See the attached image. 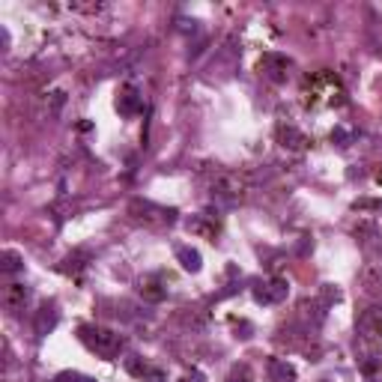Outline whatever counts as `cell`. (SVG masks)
Wrapping results in <instances>:
<instances>
[{
	"label": "cell",
	"instance_id": "9",
	"mask_svg": "<svg viewBox=\"0 0 382 382\" xmlns=\"http://www.w3.org/2000/svg\"><path fill=\"white\" fill-rule=\"evenodd\" d=\"M140 296H144V299L147 302H162L164 299V296H167V290L159 284V278H144V281H140Z\"/></svg>",
	"mask_w": 382,
	"mask_h": 382
},
{
	"label": "cell",
	"instance_id": "15",
	"mask_svg": "<svg viewBox=\"0 0 382 382\" xmlns=\"http://www.w3.org/2000/svg\"><path fill=\"white\" fill-rule=\"evenodd\" d=\"M364 376L371 379V382H382V367H379L376 361H367V364H364Z\"/></svg>",
	"mask_w": 382,
	"mask_h": 382
},
{
	"label": "cell",
	"instance_id": "14",
	"mask_svg": "<svg viewBox=\"0 0 382 382\" xmlns=\"http://www.w3.org/2000/svg\"><path fill=\"white\" fill-rule=\"evenodd\" d=\"M230 382H251V367H248V364H239V367H233Z\"/></svg>",
	"mask_w": 382,
	"mask_h": 382
},
{
	"label": "cell",
	"instance_id": "3",
	"mask_svg": "<svg viewBox=\"0 0 382 382\" xmlns=\"http://www.w3.org/2000/svg\"><path fill=\"white\" fill-rule=\"evenodd\" d=\"M290 296V284L284 278H272V281H266V284H260L257 290H254V299H257L260 305H278V302H284Z\"/></svg>",
	"mask_w": 382,
	"mask_h": 382
},
{
	"label": "cell",
	"instance_id": "7",
	"mask_svg": "<svg viewBox=\"0 0 382 382\" xmlns=\"http://www.w3.org/2000/svg\"><path fill=\"white\" fill-rule=\"evenodd\" d=\"M266 373H269L272 382H293L296 379V367L287 359H269Z\"/></svg>",
	"mask_w": 382,
	"mask_h": 382
},
{
	"label": "cell",
	"instance_id": "13",
	"mask_svg": "<svg viewBox=\"0 0 382 382\" xmlns=\"http://www.w3.org/2000/svg\"><path fill=\"white\" fill-rule=\"evenodd\" d=\"M140 379L144 382H167V373L162 371V367H144V373H140Z\"/></svg>",
	"mask_w": 382,
	"mask_h": 382
},
{
	"label": "cell",
	"instance_id": "11",
	"mask_svg": "<svg viewBox=\"0 0 382 382\" xmlns=\"http://www.w3.org/2000/svg\"><path fill=\"white\" fill-rule=\"evenodd\" d=\"M54 322H57V310H54V308H42L39 317H36V335H48L54 329Z\"/></svg>",
	"mask_w": 382,
	"mask_h": 382
},
{
	"label": "cell",
	"instance_id": "6",
	"mask_svg": "<svg viewBox=\"0 0 382 382\" xmlns=\"http://www.w3.org/2000/svg\"><path fill=\"white\" fill-rule=\"evenodd\" d=\"M117 111H120L123 117H137L140 111H144V102H140V96H137L135 87H125V90L120 93V99H117Z\"/></svg>",
	"mask_w": 382,
	"mask_h": 382
},
{
	"label": "cell",
	"instance_id": "5",
	"mask_svg": "<svg viewBox=\"0 0 382 382\" xmlns=\"http://www.w3.org/2000/svg\"><path fill=\"white\" fill-rule=\"evenodd\" d=\"M359 329L367 335V337H382V305H371L359 317Z\"/></svg>",
	"mask_w": 382,
	"mask_h": 382
},
{
	"label": "cell",
	"instance_id": "2",
	"mask_svg": "<svg viewBox=\"0 0 382 382\" xmlns=\"http://www.w3.org/2000/svg\"><path fill=\"white\" fill-rule=\"evenodd\" d=\"M242 194H245V182L239 174H221L215 182H212V197H215L218 203L224 206H233L242 201Z\"/></svg>",
	"mask_w": 382,
	"mask_h": 382
},
{
	"label": "cell",
	"instance_id": "1",
	"mask_svg": "<svg viewBox=\"0 0 382 382\" xmlns=\"http://www.w3.org/2000/svg\"><path fill=\"white\" fill-rule=\"evenodd\" d=\"M78 337L84 341V347L93 349L96 356H102V359H117L123 349V337L117 332L105 329V325H81Z\"/></svg>",
	"mask_w": 382,
	"mask_h": 382
},
{
	"label": "cell",
	"instance_id": "16",
	"mask_svg": "<svg viewBox=\"0 0 382 382\" xmlns=\"http://www.w3.org/2000/svg\"><path fill=\"white\" fill-rule=\"evenodd\" d=\"M57 382H96V379L84 376V373H75V371H66V373H60V376H57Z\"/></svg>",
	"mask_w": 382,
	"mask_h": 382
},
{
	"label": "cell",
	"instance_id": "8",
	"mask_svg": "<svg viewBox=\"0 0 382 382\" xmlns=\"http://www.w3.org/2000/svg\"><path fill=\"white\" fill-rule=\"evenodd\" d=\"M176 260L182 263V269H186V272H201V269H203L201 251L189 248V245H179V248H176Z\"/></svg>",
	"mask_w": 382,
	"mask_h": 382
},
{
	"label": "cell",
	"instance_id": "12",
	"mask_svg": "<svg viewBox=\"0 0 382 382\" xmlns=\"http://www.w3.org/2000/svg\"><path fill=\"white\" fill-rule=\"evenodd\" d=\"M21 257H18V254L16 251H4V266H0V269H4V272L6 275H12V272H18V269H21Z\"/></svg>",
	"mask_w": 382,
	"mask_h": 382
},
{
	"label": "cell",
	"instance_id": "4",
	"mask_svg": "<svg viewBox=\"0 0 382 382\" xmlns=\"http://www.w3.org/2000/svg\"><path fill=\"white\" fill-rule=\"evenodd\" d=\"M30 302V287L27 284H6L4 287V305L9 308V310H24V305Z\"/></svg>",
	"mask_w": 382,
	"mask_h": 382
},
{
	"label": "cell",
	"instance_id": "10",
	"mask_svg": "<svg viewBox=\"0 0 382 382\" xmlns=\"http://www.w3.org/2000/svg\"><path fill=\"white\" fill-rule=\"evenodd\" d=\"M281 140H284V147H293V150H302L305 144H308V137L299 132V129H293V125H287V129H284V125H281Z\"/></svg>",
	"mask_w": 382,
	"mask_h": 382
}]
</instances>
